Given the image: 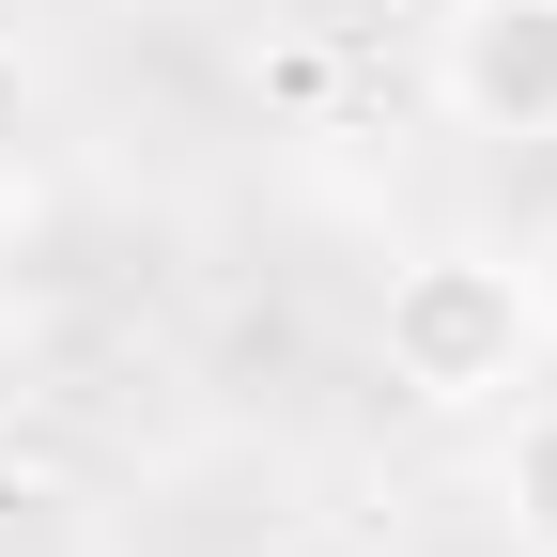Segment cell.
Wrapping results in <instances>:
<instances>
[{
	"instance_id": "6da1fadb",
	"label": "cell",
	"mask_w": 557,
	"mask_h": 557,
	"mask_svg": "<svg viewBox=\"0 0 557 557\" xmlns=\"http://www.w3.org/2000/svg\"><path fill=\"white\" fill-rule=\"evenodd\" d=\"M372 372L418 418H496L511 387H542V325L511 248H403L372 295Z\"/></svg>"
},
{
	"instance_id": "7a4b0ae2",
	"label": "cell",
	"mask_w": 557,
	"mask_h": 557,
	"mask_svg": "<svg viewBox=\"0 0 557 557\" xmlns=\"http://www.w3.org/2000/svg\"><path fill=\"white\" fill-rule=\"evenodd\" d=\"M434 109L465 139H557V0H449L434 16Z\"/></svg>"
},
{
	"instance_id": "3957f363",
	"label": "cell",
	"mask_w": 557,
	"mask_h": 557,
	"mask_svg": "<svg viewBox=\"0 0 557 557\" xmlns=\"http://www.w3.org/2000/svg\"><path fill=\"white\" fill-rule=\"evenodd\" d=\"M480 496H496L511 557H557V387H511V403H496V465H480Z\"/></svg>"
},
{
	"instance_id": "277c9868",
	"label": "cell",
	"mask_w": 557,
	"mask_h": 557,
	"mask_svg": "<svg viewBox=\"0 0 557 557\" xmlns=\"http://www.w3.org/2000/svg\"><path fill=\"white\" fill-rule=\"evenodd\" d=\"M511 278H527V325H542V357H557V218L511 248Z\"/></svg>"
}]
</instances>
